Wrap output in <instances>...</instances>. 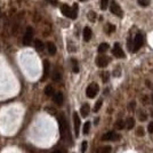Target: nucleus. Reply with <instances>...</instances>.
Here are the masks:
<instances>
[{
	"label": "nucleus",
	"instance_id": "1",
	"mask_svg": "<svg viewBox=\"0 0 153 153\" xmlns=\"http://www.w3.org/2000/svg\"><path fill=\"white\" fill-rule=\"evenodd\" d=\"M61 12H62V14L66 16V17H69V18H71V20H75L77 18V16H78V5L77 4H74L73 5V7H70L69 5H62V7H61Z\"/></svg>",
	"mask_w": 153,
	"mask_h": 153
},
{
	"label": "nucleus",
	"instance_id": "2",
	"mask_svg": "<svg viewBox=\"0 0 153 153\" xmlns=\"http://www.w3.org/2000/svg\"><path fill=\"white\" fill-rule=\"evenodd\" d=\"M143 44H144V37H143V34H141V33H137L136 37H135V40H134V45L131 47V51H134V53H137L141 49V47L143 46Z\"/></svg>",
	"mask_w": 153,
	"mask_h": 153
},
{
	"label": "nucleus",
	"instance_id": "3",
	"mask_svg": "<svg viewBox=\"0 0 153 153\" xmlns=\"http://www.w3.org/2000/svg\"><path fill=\"white\" fill-rule=\"evenodd\" d=\"M110 12L113 15L118 16V17H122V15H124L122 9H121V7L119 6V4H118L116 0H112L111 6H110Z\"/></svg>",
	"mask_w": 153,
	"mask_h": 153
},
{
	"label": "nucleus",
	"instance_id": "4",
	"mask_svg": "<svg viewBox=\"0 0 153 153\" xmlns=\"http://www.w3.org/2000/svg\"><path fill=\"white\" fill-rule=\"evenodd\" d=\"M98 90H100L98 85L93 82V83H90L87 87V89H86V95H87L89 98H94L95 96L97 95V93H98Z\"/></svg>",
	"mask_w": 153,
	"mask_h": 153
},
{
	"label": "nucleus",
	"instance_id": "5",
	"mask_svg": "<svg viewBox=\"0 0 153 153\" xmlns=\"http://www.w3.org/2000/svg\"><path fill=\"white\" fill-rule=\"evenodd\" d=\"M32 39H33V29L31 26H28L25 33H24V37H23V45L29 46L32 41Z\"/></svg>",
	"mask_w": 153,
	"mask_h": 153
},
{
	"label": "nucleus",
	"instance_id": "6",
	"mask_svg": "<svg viewBox=\"0 0 153 153\" xmlns=\"http://www.w3.org/2000/svg\"><path fill=\"white\" fill-rule=\"evenodd\" d=\"M103 142H108V141H113V142H117L120 139V135L117 134L116 131H108L106 134H104L101 138Z\"/></svg>",
	"mask_w": 153,
	"mask_h": 153
},
{
	"label": "nucleus",
	"instance_id": "7",
	"mask_svg": "<svg viewBox=\"0 0 153 153\" xmlns=\"http://www.w3.org/2000/svg\"><path fill=\"white\" fill-rule=\"evenodd\" d=\"M59 133H61V136L62 137H65V133L69 131L67 128V124H66V120L63 116H61L59 118Z\"/></svg>",
	"mask_w": 153,
	"mask_h": 153
},
{
	"label": "nucleus",
	"instance_id": "8",
	"mask_svg": "<svg viewBox=\"0 0 153 153\" xmlns=\"http://www.w3.org/2000/svg\"><path fill=\"white\" fill-rule=\"evenodd\" d=\"M112 54H113L116 57H118V59H124V51H122V48L120 47V45L118 44V42L114 44V47H113V49H112Z\"/></svg>",
	"mask_w": 153,
	"mask_h": 153
},
{
	"label": "nucleus",
	"instance_id": "9",
	"mask_svg": "<svg viewBox=\"0 0 153 153\" xmlns=\"http://www.w3.org/2000/svg\"><path fill=\"white\" fill-rule=\"evenodd\" d=\"M73 122H74V134L78 137L79 136V130H80V118L77 112L73 113Z\"/></svg>",
	"mask_w": 153,
	"mask_h": 153
},
{
	"label": "nucleus",
	"instance_id": "10",
	"mask_svg": "<svg viewBox=\"0 0 153 153\" xmlns=\"http://www.w3.org/2000/svg\"><path fill=\"white\" fill-rule=\"evenodd\" d=\"M110 63V59L108 56H98L97 59H96V64L100 66V67H105V66H108V64Z\"/></svg>",
	"mask_w": 153,
	"mask_h": 153
},
{
	"label": "nucleus",
	"instance_id": "11",
	"mask_svg": "<svg viewBox=\"0 0 153 153\" xmlns=\"http://www.w3.org/2000/svg\"><path fill=\"white\" fill-rule=\"evenodd\" d=\"M53 100H54L55 104H57L59 106H61V105H63V102H64V96H63V94H62L61 92H59V93H54V95H53Z\"/></svg>",
	"mask_w": 153,
	"mask_h": 153
},
{
	"label": "nucleus",
	"instance_id": "12",
	"mask_svg": "<svg viewBox=\"0 0 153 153\" xmlns=\"http://www.w3.org/2000/svg\"><path fill=\"white\" fill-rule=\"evenodd\" d=\"M49 69H51V64L48 61H44V74H42V79L41 80L45 81L47 79L48 74H49Z\"/></svg>",
	"mask_w": 153,
	"mask_h": 153
},
{
	"label": "nucleus",
	"instance_id": "13",
	"mask_svg": "<svg viewBox=\"0 0 153 153\" xmlns=\"http://www.w3.org/2000/svg\"><path fill=\"white\" fill-rule=\"evenodd\" d=\"M92 36H93V32H92V29L86 26L83 29V40L85 41H89L92 39Z\"/></svg>",
	"mask_w": 153,
	"mask_h": 153
},
{
	"label": "nucleus",
	"instance_id": "14",
	"mask_svg": "<svg viewBox=\"0 0 153 153\" xmlns=\"http://www.w3.org/2000/svg\"><path fill=\"white\" fill-rule=\"evenodd\" d=\"M89 112H90V106H89V104H83L82 106H81V109H80V113H81V116L82 117H87L88 114H89Z\"/></svg>",
	"mask_w": 153,
	"mask_h": 153
},
{
	"label": "nucleus",
	"instance_id": "15",
	"mask_svg": "<svg viewBox=\"0 0 153 153\" xmlns=\"http://www.w3.org/2000/svg\"><path fill=\"white\" fill-rule=\"evenodd\" d=\"M51 79H53V81H55V82H59V81H61V80H62V73L59 72V70H55V71L53 72Z\"/></svg>",
	"mask_w": 153,
	"mask_h": 153
},
{
	"label": "nucleus",
	"instance_id": "16",
	"mask_svg": "<svg viewBox=\"0 0 153 153\" xmlns=\"http://www.w3.org/2000/svg\"><path fill=\"white\" fill-rule=\"evenodd\" d=\"M47 49H48V53L51 54V55H55L56 54V46L53 44V42H48L47 44Z\"/></svg>",
	"mask_w": 153,
	"mask_h": 153
},
{
	"label": "nucleus",
	"instance_id": "17",
	"mask_svg": "<svg viewBox=\"0 0 153 153\" xmlns=\"http://www.w3.org/2000/svg\"><path fill=\"white\" fill-rule=\"evenodd\" d=\"M34 48H36L38 51H44V44H42V41L37 39L36 41H34Z\"/></svg>",
	"mask_w": 153,
	"mask_h": 153
},
{
	"label": "nucleus",
	"instance_id": "18",
	"mask_svg": "<svg viewBox=\"0 0 153 153\" xmlns=\"http://www.w3.org/2000/svg\"><path fill=\"white\" fill-rule=\"evenodd\" d=\"M54 93H55V92H54L53 86H51V85L46 86V88H45V95H46V96H53Z\"/></svg>",
	"mask_w": 153,
	"mask_h": 153
},
{
	"label": "nucleus",
	"instance_id": "19",
	"mask_svg": "<svg viewBox=\"0 0 153 153\" xmlns=\"http://www.w3.org/2000/svg\"><path fill=\"white\" fill-rule=\"evenodd\" d=\"M109 49V44H106V42H103V44L100 45V47H98V53H105V51Z\"/></svg>",
	"mask_w": 153,
	"mask_h": 153
},
{
	"label": "nucleus",
	"instance_id": "20",
	"mask_svg": "<svg viewBox=\"0 0 153 153\" xmlns=\"http://www.w3.org/2000/svg\"><path fill=\"white\" fill-rule=\"evenodd\" d=\"M126 124H127V129H129V130H130L131 128L135 126V120H134L133 118H128V119H127V121H126Z\"/></svg>",
	"mask_w": 153,
	"mask_h": 153
},
{
	"label": "nucleus",
	"instance_id": "21",
	"mask_svg": "<svg viewBox=\"0 0 153 153\" xmlns=\"http://www.w3.org/2000/svg\"><path fill=\"white\" fill-rule=\"evenodd\" d=\"M71 62H72V70L74 73H78L79 72V65H78V62H77V59H71Z\"/></svg>",
	"mask_w": 153,
	"mask_h": 153
},
{
	"label": "nucleus",
	"instance_id": "22",
	"mask_svg": "<svg viewBox=\"0 0 153 153\" xmlns=\"http://www.w3.org/2000/svg\"><path fill=\"white\" fill-rule=\"evenodd\" d=\"M116 128H117L118 130H122L124 128V121H122V120H118L117 122H116Z\"/></svg>",
	"mask_w": 153,
	"mask_h": 153
},
{
	"label": "nucleus",
	"instance_id": "23",
	"mask_svg": "<svg viewBox=\"0 0 153 153\" xmlns=\"http://www.w3.org/2000/svg\"><path fill=\"white\" fill-rule=\"evenodd\" d=\"M89 130H90V121H87L83 126V134L85 135L89 134Z\"/></svg>",
	"mask_w": 153,
	"mask_h": 153
},
{
	"label": "nucleus",
	"instance_id": "24",
	"mask_svg": "<svg viewBox=\"0 0 153 153\" xmlns=\"http://www.w3.org/2000/svg\"><path fill=\"white\" fill-rule=\"evenodd\" d=\"M88 18H89L90 22H95V21H96V13H95V12H89Z\"/></svg>",
	"mask_w": 153,
	"mask_h": 153
},
{
	"label": "nucleus",
	"instance_id": "25",
	"mask_svg": "<svg viewBox=\"0 0 153 153\" xmlns=\"http://www.w3.org/2000/svg\"><path fill=\"white\" fill-rule=\"evenodd\" d=\"M138 5L142 7H147L150 5V0H138Z\"/></svg>",
	"mask_w": 153,
	"mask_h": 153
},
{
	"label": "nucleus",
	"instance_id": "26",
	"mask_svg": "<svg viewBox=\"0 0 153 153\" xmlns=\"http://www.w3.org/2000/svg\"><path fill=\"white\" fill-rule=\"evenodd\" d=\"M108 5H109V0H101V9L102 10H105L108 8Z\"/></svg>",
	"mask_w": 153,
	"mask_h": 153
},
{
	"label": "nucleus",
	"instance_id": "27",
	"mask_svg": "<svg viewBox=\"0 0 153 153\" xmlns=\"http://www.w3.org/2000/svg\"><path fill=\"white\" fill-rule=\"evenodd\" d=\"M138 118L141 121H145L146 119H147V116L145 114V112H143V111H141L138 114Z\"/></svg>",
	"mask_w": 153,
	"mask_h": 153
},
{
	"label": "nucleus",
	"instance_id": "28",
	"mask_svg": "<svg viewBox=\"0 0 153 153\" xmlns=\"http://www.w3.org/2000/svg\"><path fill=\"white\" fill-rule=\"evenodd\" d=\"M102 103H103L102 100H98V101H97V103H96V105H95V108H94L95 112H97L98 110L101 109V106H102Z\"/></svg>",
	"mask_w": 153,
	"mask_h": 153
},
{
	"label": "nucleus",
	"instance_id": "29",
	"mask_svg": "<svg viewBox=\"0 0 153 153\" xmlns=\"http://www.w3.org/2000/svg\"><path fill=\"white\" fill-rule=\"evenodd\" d=\"M87 146H88V143L86 142V141H83V142H82V144H81V153H86Z\"/></svg>",
	"mask_w": 153,
	"mask_h": 153
},
{
	"label": "nucleus",
	"instance_id": "30",
	"mask_svg": "<svg viewBox=\"0 0 153 153\" xmlns=\"http://www.w3.org/2000/svg\"><path fill=\"white\" fill-rule=\"evenodd\" d=\"M109 72H104V73H102V80H103V82H108L109 81Z\"/></svg>",
	"mask_w": 153,
	"mask_h": 153
},
{
	"label": "nucleus",
	"instance_id": "31",
	"mask_svg": "<svg viewBox=\"0 0 153 153\" xmlns=\"http://www.w3.org/2000/svg\"><path fill=\"white\" fill-rule=\"evenodd\" d=\"M101 153H111V146H105V147H103L100 150Z\"/></svg>",
	"mask_w": 153,
	"mask_h": 153
},
{
	"label": "nucleus",
	"instance_id": "32",
	"mask_svg": "<svg viewBox=\"0 0 153 153\" xmlns=\"http://www.w3.org/2000/svg\"><path fill=\"white\" fill-rule=\"evenodd\" d=\"M136 135L137 136H144V129L142 128V127H139V128H137V131H136Z\"/></svg>",
	"mask_w": 153,
	"mask_h": 153
},
{
	"label": "nucleus",
	"instance_id": "33",
	"mask_svg": "<svg viewBox=\"0 0 153 153\" xmlns=\"http://www.w3.org/2000/svg\"><path fill=\"white\" fill-rule=\"evenodd\" d=\"M108 33H112V32H114L116 31V26L114 25H112V24H108Z\"/></svg>",
	"mask_w": 153,
	"mask_h": 153
},
{
	"label": "nucleus",
	"instance_id": "34",
	"mask_svg": "<svg viewBox=\"0 0 153 153\" xmlns=\"http://www.w3.org/2000/svg\"><path fill=\"white\" fill-rule=\"evenodd\" d=\"M135 106H136V103L135 102H130L129 103V105H128V110H129V111H134V110H135Z\"/></svg>",
	"mask_w": 153,
	"mask_h": 153
},
{
	"label": "nucleus",
	"instance_id": "35",
	"mask_svg": "<svg viewBox=\"0 0 153 153\" xmlns=\"http://www.w3.org/2000/svg\"><path fill=\"white\" fill-rule=\"evenodd\" d=\"M147 130H149L150 134H152L153 133V122H150V124H149V126H147Z\"/></svg>",
	"mask_w": 153,
	"mask_h": 153
},
{
	"label": "nucleus",
	"instance_id": "36",
	"mask_svg": "<svg viewBox=\"0 0 153 153\" xmlns=\"http://www.w3.org/2000/svg\"><path fill=\"white\" fill-rule=\"evenodd\" d=\"M51 5H53V6H56L57 5V0H47Z\"/></svg>",
	"mask_w": 153,
	"mask_h": 153
},
{
	"label": "nucleus",
	"instance_id": "37",
	"mask_svg": "<svg viewBox=\"0 0 153 153\" xmlns=\"http://www.w3.org/2000/svg\"><path fill=\"white\" fill-rule=\"evenodd\" d=\"M143 103H144V105H147V104H149V98H147V96H143Z\"/></svg>",
	"mask_w": 153,
	"mask_h": 153
},
{
	"label": "nucleus",
	"instance_id": "38",
	"mask_svg": "<svg viewBox=\"0 0 153 153\" xmlns=\"http://www.w3.org/2000/svg\"><path fill=\"white\" fill-rule=\"evenodd\" d=\"M53 153H62V152H59V151H55V152H53Z\"/></svg>",
	"mask_w": 153,
	"mask_h": 153
},
{
	"label": "nucleus",
	"instance_id": "39",
	"mask_svg": "<svg viewBox=\"0 0 153 153\" xmlns=\"http://www.w3.org/2000/svg\"><path fill=\"white\" fill-rule=\"evenodd\" d=\"M151 98H152V103H153V95H152V96H151Z\"/></svg>",
	"mask_w": 153,
	"mask_h": 153
},
{
	"label": "nucleus",
	"instance_id": "40",
	"mask_svg": "<svg viewBox=\"0 0 153 153\" xmlns=\"http://www.w3.org/2000/svg\"><path fill=\"white\" fill-rule=\"evenodd\" d=\"M80 1H87V0H80Z\"/></svg>",
	"mask_w": 153,
	"mask_h": 153
},
{
	"label": "nucleus",
	"instance_id": "41",
	"mask_svg": "<svg viewBox=\"0 0 153 153\" xmlns=\"http://www.w3.org/2000/svg\"><path fill=\"white\" fill-rule=\"evenodd\" d=\"M151 116H152V117H153V111H152V114H151Z\"/></svg>",
	"mask_w": 153,
	"mask_h": 153
},
{
	"label": "nucleus",
	"instance_id": "42",
	"mask_svg": "<svg viewBox=\"0 0 153 153\" xmlns=\"http://www.w3.org/2000/svg\"><path fill=\"white\" fill-rule=\"evenodd\" d=\"M152 88H153V87H152Z\"/></svg>",
	"mask_w": 153,
	"mask_h": 153
}]
</instances>
